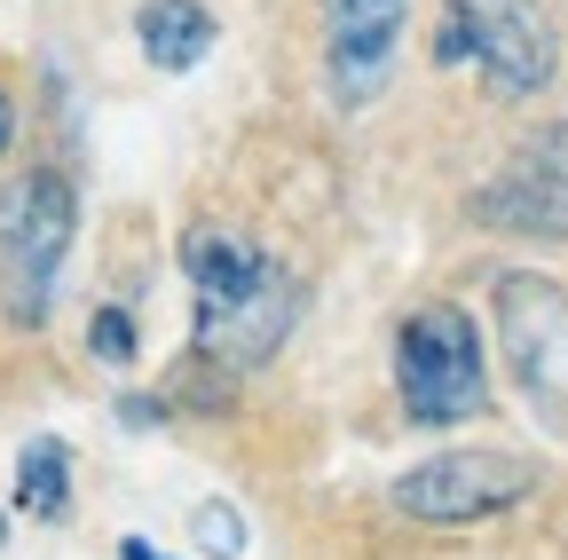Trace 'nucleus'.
I'll use <instances>...</instances> for the list:
<instances>
[{"mask_svg": "<svg viewBox=\"0 0 568 560\" xmlns=\"http://www.w3.org/2000/svg\"><path fill=\"white\" fill-rule=\"evenodd\" d=\"M182 276H190V339L197 364H268L284 332L301 316V293L261 245H245L237 230L190 222L182 230Z\"/></svg>", "mask_w": 568, "mask_h": 560, "instance_id": "obj_1", "label": "nucleus"}, {"mask_svg": "<svg viewBox=\"0 0 568 560\" xmlns=\"http://www.w3.org/2000/svg\"><path fill=\"white\" fill-rule=\"evenodd\" d=\"M435 63L443 72H481L497 103H537L560 80V24L545 0H443Z\"/></svg>", "mask_w": 568, "mask_h": 560, "instance_id": "obj_2", "label": "nucleus"}, {"mask_svg": "<svg viewBox=\"0 0 568 560\" xmlns=\"http://www.w3.org/2000/svg\"><path fill=\"white\" fill-rule=\"evenodd\" d=\"M80 245V197L55 166H24L0 190V308L17 332H40L63 285V261Z\"/></svg>", "mask_w": 568, "mask_h": 560, "instance_id": "obj_3", "label": "nucleus"}, {"mask_svg": "<svg viewBox=\"0 0 568 560\" xmlns=\"http://www.w3.org/2000/svg\"><path fill=\"white\" fill-rule=\"evenodd\" d=\"M395 403L410 427H466L489 410V356L481 324L458 301H426L395 332Z\"/></svg>", "mask_w": 568, "mask_h": 560, "instance_id": "obj_4", "label": "nucleus"}, {"mask_svg": "<svg viewBox=\"0 0 568 560\" xmlns=\"http://www.w3.org/2000/svg\"><path fill=\"white\" fill-rule=\"evenodd\" d=\"M497 339H506V371L521 403L552 435H568V293L537 268L497 276Z\"/></svg>", "mask_w": 568, "mask_h": 560, "instance_id": "obj_5", "label": "nucleus"}, {"mask_svg": "<svg viewBox=\"0 0 568 560\" xmlns=\"http://www.w3.org/2000/svg\"><path fill=\"white\" fill-rule=\"evenodd\" d=\"M545 466L521 450H443V458H418L395 481V513L410 521H435V529H466L489 513H514L521 498H537Z\"/></svg>", "mask_w": 568, "mask_h": 560, "instance_id": "obj_6", "label": "nucleus"}, {"mask_svg": "<svg viewBox=\"0 0 568 560\" xmlns=\"http://www.w3.org/2000/svg\"><path fill=\"white\" fill-rule=\"evenodd\" d=\"M474 222L497 237H568V126H537L474 190Z\"/></svg>", "mask_w": 568, "mask_h": 560, "instance_id": "obj_7", "label": "nucleus"}, {"mask_svg": "<svg viewBox=\"0 0 568 560\" xmlns=\"http://www.w3.org/2000/svg\"><path fill=\"white\" fill-rule=\"evenodd\" d=\"M403 17H410V0H324V72L347 111H364L395 80Z\"/></svg>", "mask_w": 568, "mask_h": 560, "instance_id": "obj_8", "label": "nucleus"}, {"mask_svg": "<svg viewBox=\"0 0 568 560\" xmlns=\"http://www.w3.org/2000/svg\"><path fill=\"white\" fill-rule=\"evenodd\" d=\"M134 48L151 72H197L213 55V9L205 0H142L134 9Z\"/></svg>", "mask_w": 568, "mask_h": 560, "instance_id": "obj_9", "label": "nucleus"}, {"mask_svg": "<svg viewBox=\"0 0 568 560\" xmlns=\"http://www.w3.org/2000/svg\"><path fill=\"white\" fill-rule=\"evenodd\" d=\"M17 513H32V521H63L71 513V442L32 435L17 450Z\"/></svg>", "mask_w": 568, "mask_h": 560, "instance_id": "obj_10", "label": "nucleus"}, {"mask_svg": "<svg viewBox=\"0 0 568 560\" xmlns=\"http://www.w3.org/2000/svg\"><path fill=\"white\" fill-rule=\"evenodd\" d=\"M88 356L111 364V371H126V364L142 356V332H134L126 308H95V316H88Z\"/></svg>", "mask_w": 568, "mask_h": 560, "instance_id": "obj_11", "label": "nucleus"}, {"mask_svg": "<svg viewBox=\"0 0 568 560\" xmlns=\"http://www.w3.org/2000/svg\"><path fill=\"white\" fill-rule=\"evenodd\" d=\"M190 529H197L205 560H237V552H245V513H237V506H222V498H205V506L190 513Z\"/></svg>", "mask_w": 568, "mask_h": 560, "instance_id": "obj_12", "label": "nucleus"}, {"mask_svg": "<svg viewBox=\"0 0 568 560\" xmlns=\"http://www.w3.org/2000/svg\"><path fill=\"white\" fill-rule=\"evenodd\" d=\"M119 418H126V427H159V403H151V395H126Z\"/></svg>", "mask_w": 568, "mask_h": 560, "instance_id": "obj_13", "label": "nucleus"}, {"mask_svg": "<svg viewBox=\"0 0 568 560\" xmlns=\"http://www.w3.org/2000/svg\"><path fill=\"white\" fill-rule=\"evenodd\" d=\"M9 143H17V103H9V88H0V159H9Z\"/></svg>", "mask_w": 568, "mask_h": 560, "instance_id": "obj_14", "label": "nucleus"}, {"mask_svg": "<svg viewBox=\"0 0 568 560\" xmlns=\"http://www.w3.org/2000/svg\"><path fill=\"white\" fill-rule=\"evenodd\" d=\"M119 560H166V552H159L151 537H119Z\"/></svg>", "mask_w": 568, "mask_h": 560, "instance_id": "obj_15", "label": "nucleus"}, {"mask_svg": "<svg viewBox=\"0 0 568 560\" xmlns=\"http://www.w3.org/2000/svg\"><path fill=\"white\" fill-rule=\"evenodd\" d=\"M0 537H9V521H0Z\"/></svg>", "mask_w": 568, "mask_h": 560, "instance_id": "obj_16", "label": "nucleus"}]
</instances>
